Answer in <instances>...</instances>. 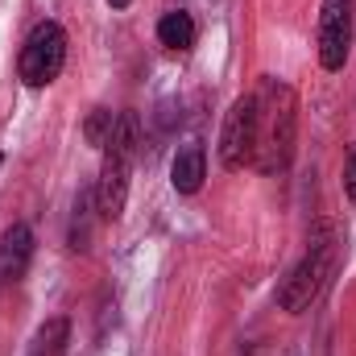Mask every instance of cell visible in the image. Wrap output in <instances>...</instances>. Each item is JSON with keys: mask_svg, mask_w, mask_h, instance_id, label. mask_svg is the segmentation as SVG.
I'll return each instance as SVG.
<instances>
[{"mask_svg": "<svg viewBox=\"0 0 356 356\" xmlns=\"http://www.w3.org/2000/svg\"><path fill=\"white\" fill-rule=\"evenodd\" d=\"M207 178V154L203 145H182L175 154V166H170V182H175L178 195H195Z\"/></svg>", "mask_w": 356, "mask_h": 356, "instance_id": "obj_8", "label": "cell"}, {"mask_svg": "<svg viewBox=\"0 0 356 356\" xmlns=\"http://www.w3.org/2000/svg\"><path fill=\"white\" fill-rule=\"evenodd\" d=\"M353 50V0H323L319 13V67L340 71Z\"/></svg>", "mask_w": 356, "mask_h": 356, "instance_id": "obj_6", "label": "cell"}, {"mask_svg": "<svg viewBox=\"0 0 356 356\" xmlns=\"http://www.w3.org/2000/svg\"><path fill=\"white\" fill-rule=\"evenodd\" d=\"M257 137H261V99L257 91L241 95L220 129V166L224 170H245L257 162Z\"/></svg>", "mask_w": 356, "mask_h": 356, "instance_id": "obj_4", "label": "cell"}, {"mask_svg": "<svg viewBox=\"0 0 356 356\" xmlns=\"http://www.w3.org/2000/svg\"><path fill=\"white\" fill-rule=\"evenodd\" d=\"M108 4H112V8H129L133 0H108Z\"/></svg>", "mask_w": 356, "mask_h": 356, "instance_id": "obj_14", "label": "cell"}, {"mask_svg": "<svg viewBox=\"0 0 356 356\" xmlns=\"http://www.w3.org/2000/svg\"><path fill=\"white\" fill-rule=\"evenodd\" d=\"M91 203H95V195H79L75 216H71V249H75V253H83L91 245V211H99V207H91Z\"/></svg>", "mask_w": 356, "mask_h": 356, "instance_id": "obj_11", "label": "cell"}, {"mask_svg": "<svg viewBox=\"0 0 356 356\" xmlns=\"http://www.w3.org/2000/svg\"><path fill=\"white\" fill-rule=\"evenodd\" d=\"M112 129H116V116H112L108 108H91L88 129H83L91 145H99V149H104V145H108V137H112Z\"/></svg>", "mask_w": 356, "mask_h": 356, "instance_id": "obj_12", "label": "cell"}, {"mask_svg": "<svg viewBox=\"0 0 356 356\" xmlns=\"http://www.w3.org/2000/svg\"><path fill=\"white\" fill-rule=\"evenodd\" d=\"M29 261H33V232H29V224H8L4 236H0V277L4 282L25 277Z\"/></svg>", "mask_w": 356, "mask_h": 356, "instance_id": "obj_7", "label": "cell"}, {"mask_svg": "<svg viewBox=\"0 0 356 356\" xmlns=\"http://www.w3.org/2000/svg\"><path fill=\"white\" fill-rule=\"evenodd\" d=\"M336 253H340L336 228H332V224H315L302 261L290 269V273L282 277V286H277V307L290 311V315L307 311V307L323 294V286H327V277H332V269H336Z\"/></svg>", "mask_w": 356, "mask_h": 356, "instance_id": "obj_2", "label": "cell"}, {"mask_svg": "<svg viewBox=\"0 0 356 356\" xmlns=\"http://www.w3.org/2000/svg\"><path fill=\"white\" fill-rule=\"evenodd\" d=\"M67 344H71V323H67L63 315H54V319H46V323L33 332L25 356H67Z\"/></svg>", "mask_w": 356, "mask_h": 356, "instance_id": "obj_10", "label": "cell"}, {"mask_svg": "<svg viewBox=\"0 0 356 356\" xmlns=\"http://www.w3.org/2000/svg\"><path fill=\"white\" fill-rule=\"evenodd\" d=\"M133 158H137V116L120 112L116 129H112V137L104 145V166H99V182H95V207H99L104 220H116L124 211Z\"/></svg>", "mask_w": 356, "mask_h": 356, "instance_id": "obj_3", "label": "cell"}, {"mask_svg": "<svg viewBox=\"0 0 356 356\" xmlns=\"http://www.w3.org/2000/svg\"><path fill=\"white\" fill-rule=\"evenodd\" d=\"M261 99V137H257V170L261 175H282L294 158V137H298V95L277 83L266 79L257 88Z\"/></svg>", "mask_w": 356, "mask_h": 356, "instance_id": "obj_1", "label": "cell"}, {"mask_svg": "<svg viewBox=\"0 0 356 356\" xmlns=\"http://www.w3.org/2000/svg\"><path fill=\"white\" fill-rule=\"evenodd\" d=\"M67 67V33L58 21H42L29 29L25 46H21V83L25 88H50Z\"/></svg>", "mask_w": 356, "mask_h": 356, "instance_id": "obj_5", "label": "cell"}, {"mask_svg": "<svg viewBox=\"0 0 356 356\" xmlns=\"http://www.w3.org/2000/svg\"><path fill=\"white\" fill-rule=\"evenodd\" d=\"M344 191H348V199L356 203V145L348 149V158H344Z\"/></svg>", "mask_w": 356, "mask_h": 356, "instance_id": "obj_13", "label": "cell"}, {"mask_svg": "<svg viewBox=\"0 0 356 356\" xmlns=\"http://www.w3.org/2000/svg\"><path fill=\"white\" fill-rule=\"evenodd\" d=\"M158 42L175 54H186L195 46V17L186 8H166L162 21H158Z\"/></svg>", "mask_w": 356, "mask_h": 356, "instance_id": "obj_9", "label": "cell"}]
</instances>
